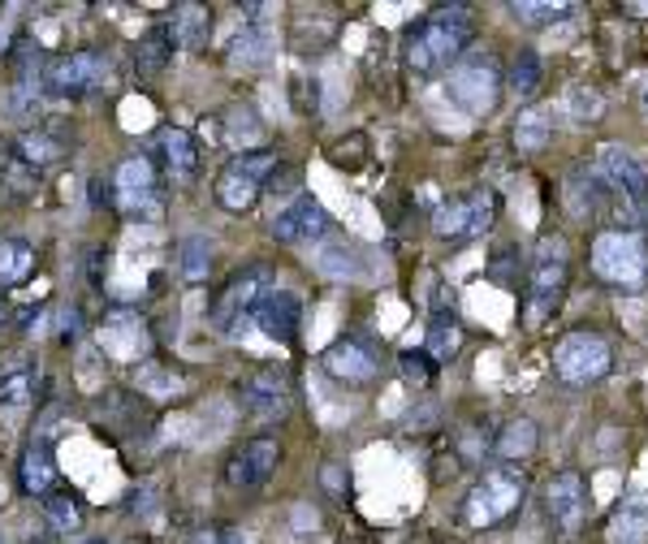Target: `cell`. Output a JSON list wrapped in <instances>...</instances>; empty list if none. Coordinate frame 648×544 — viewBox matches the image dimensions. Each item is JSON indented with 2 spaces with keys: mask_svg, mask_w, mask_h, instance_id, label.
Segmentation results:
<instances>
[{
  "mask_svg": "<svg viewBox=\"0 0 648 544\" xmlns=\"http://www.w3.org/2000/svg\"><path fill=\"white\" fill-rule=\"evenodd\" d=\"M281 462V446L273 437H255L247 446H238L225 462V484L230 489H264L273 480Z\"/></svg>",
  "mask_w": 648,
  "mask_h": 544,
  "instance_id": "obj_15",
  "label": "cell"
},
{
  "mask_svg": "<svg viewBox=\"0 0 648 544\" xmlns=\"http://www.w3.org/2000/svg\"><path fill=\"white\" fill-rule=\"evenodd\" d=\"M514 259H519V250H514V247H501L498 255H493V264H489V277H493L498 286H514V281H519V264H514Z\"/></svg>",
  "mask_w": 648,
  "mask_h": 544,
  "instance_id": "obj_40",
  "label": "cell"
},
{
  "mask_svg": "<svg viewBox=\"0 0 648 544\" xmlns=\"http://www.w3.org/2000/svg\"><path fill=\"white\" fill-rule=\"evenodd\" d=\"M35 397V372L31 367H13L0 376V406L13 410V406H26Z\"/></svg>",
  "mask_w": 648,
  "mask_h": 544,
  "instance_id": "obj_35",
  "label": "cell"
},
{
  "mask_svg": "<svg viewBox=\"0 0 648 544\" xmlns=\"http://www.w3.org/2000/svg\"><path fill=\"white\" fill-rule=\"evenodd\" d=\"M597 182L618 199V216H623V230H636L648 221V169L631 156L627 148L609 143L597 151Z\"/></svg>",
  "mask_w": 648,
  "mask_h": 544,
  "instance_id": "obj_4",
  "label": "cell"
},
{
  "mask_svg": "<svg viewBox=\"0 0 648 544\" xmlns=\"http://www.w3.org/2000/svg\"><path fill=\"white\" fill-rule=\"evenodd\" d=\"M251 320H255V329H259L264 338H273V342H281V346H290V342L299 338L302 302H299V295H290V290H268V295L255 302Z\"/></svg>",
  "mask_w": 648,
  "mask_h": 544,
  "instance_id": "obj_17",
  "label": "cell"
},
{
  "mask_svg": "<svg viewBox=\"0 0 648 544\" xmlns=\"http://www.w3.org/2000/svg\"><path fill=\"white\" fill-rule=\"evenodd\" d=\"M648 541V501H623L609 514V544H645Z\"/></svg>",
  "mask_w": 648,
  "mask_h": 544,
  "instance_id": "obj_24",
  "label": "cell"
},
{
  "mask_svg": "<svg viewBox=\"0 0 648 544\" xmlns=\"http://www.w3.org/2000/svg\"><path fill=\"white\" fill-rule=\"evenodd\" d=\"M230 61H234L238 70H264V65L273 61V31L259 26V22H247V26L234 35V44H230Z\"/></svg>",
  "mask_w": 648,
  "mask_h": 544,
  "instance_id": "obj_20",
  "label": "cell"
},
{
  "mask_svg": "<svg viewBox=\"0 0 648 544\" xmlns=\"http://www.w3.org/2000/svg\"><path fill=\"white\" fill-rule=\"evenodd\" d=\"M0 324H4V307H0Z\"/></svg>",
  "mask_w": 648,
  "mask_h": 544,
  "instance_id": "obj_44",
  "label": "cell"
},
{
  "mask_svg": "<svg viewBox=\"0 0 648 544\" xmlns=\"http://www.w3.org/2000/svg\"><path fill=\"white\" fill-rule=\"evenodd\" d=\"M208 273H212V243H208L203 234H187V238L178 243V277H182L187 286H203Z\"/></svg>",
  "mask_w": 648,
  "mask_h": 544,
  "instance_id": "obj_27",
  "label": "cell"
},
{
  "mask_svg": "<svg viewBox=\"0 0 648 544\" xmlns=\"http://www.w3.org/2000/svg\"><path fill=\"white\" fill-rule=\"evenodd\" d=\"M593 514V489L580 471H557L545 484V519L557 541H580Z\"/></svg>",
  "mask_w": 648,
  "mask_h": 544,
  "instance_id": "obj_9",
  "label": "cell"
},
{
  "mask_svg": "<svg viewBox=\"0 0 648 544\" xmlns=\"http://www.w3.org/2000/svg\"><path fill=\"white\" fill-rule=\"evenodd\" d=\"M329 230V212H325V203L311 195L295 199L286 212H277L273 216V225H268V234H273V243H281V247H299V243H311V238H320Z\"/></svg>",
  "mask_w": 648,
  "mask_h": 544,
  "instance_id": "obj_16",
  "label": "cell"
},
{
  "mask_svg": "<svg viewBox=\"0 0 648 544\" xmlns=\"http://www.w3.org/2000/svg\"><path fill=\"white\" fill-rule=\"evenodd\" d=\"M230 169L264 186V182H268V178L281 169V160H277V151H238V156L230 160Z\"/></svg>",
  "mask_w": 648,
  "mask_h": 544,
  "instance_id": "obj_36",
  "label": "cell"
},
{
  "mask_svg": "<svg viewBox=\"0 0 648 544\" xmlns=\"http://www.w3.org/2000/svg\"><path fill=\"white\" fill-rule=\"evenodd\" d=\"M18 484H22V493L31 497H49L56 489V454H52V441H31L26 446L22 467H18Z\"/></svg>",
  "mask_w": 648,
  "mask_h": 544,
  "instance_id": "obj_19",
  "label": "cell"
},
{
  "mask_svg": "<svg viewBox=\"0 0 648 544\" xmlns=\"http://www.w3.org/2000/svg\"><path fill=\"white\" fill-rule=\"evenodd\" d=\"M320 268H325L329 277H354V273H359V268H354V250H342V247L325 250V255H320Z\"/></svg>",
  "mask_w": 648,
  "mask_h": 544,
  "instance_id": "obj_41",
  "label": "cell"
},
{
  "mask_svg": "<svg viewBox=\"0 0 648 544\" xmlns=\"http://www.w3.org/2000/svg\"><path fill=\"white\" fill-rule=\"evenodd\" d=\"M160 148H164V173H169L173 182H195L200 156H195V143H191L187 130H164Z\"/></svg>",
  "mask_w": 648,
  "mask_h": 544,
  "instance_id": "obj_22",
  "label": "cell"
},
{
  "mask_svg": "<svg viewBox=\"0 0 648 544\" xmlns=\"http://www.w3.org/2000/svg\"><path fill=\"white\" fill-rule=\"evenodd\" d=\"M549 139H553V113L549 108L519 113V121H514V148L523 151V156H537V151L549 148Z\"/></svg>",
  "mask_w": 648,
  "mask_h": 544,
  "instance_id": "obj_26",
  "label": "cell"
},
{
  "mask_svg": "<svg viewBox=\"0 0 648 544\" xmlns=\"http://www.w3.org/2000/svg\"><path fill=\"white\" fill-rule=\"evenodd\" d=\"M541 83H545V65H541V56H537L532 49H523L514 61H510V70H506V87H501V92H510V96H519V99H537Z\"/></svg>",
  "mask_w": 648,
  "mask_h": 544,
  "instance_id": "obj_23",
  "label": "cell"
},
{
  "mask_svg": "<svg viewBox=\"0 0 648 544\" xmlns=\"http://www.w3.org/2000/svg\"><path fill=\"white\" fill-rule=\"evenodd\" d=\"M575 4L571 0H514L510 4V18L523 22V26H549L557 18H571Z\"/></svg>",
  "mask_w": 648,
  "mask_h": 544,
  "instance_id": "obj_33",
  "label": "cell"
},
{
  "mask_svg": "<svg viewBox=\"0 0 648 544\" xmlns=\"http://www.w3.org/2000/svg\"><path fill=\"white\" fill-rule=\"evenodd\" d=\"M627 18H648V4H623Z\"/></svg>",
  "mask_w": 648,
  "mask_h": 544,
  "instance_id": "obj_43",
  "label": "cell"
},
{
  "mask_svg": "<svg viewBox=\"0 0 648 544\" xmlns=\"http://www.w3.org/2000/svg\"><path fill=\"white\" fill-rule=\"evenodd\" d=\"M169 31H173L178 49L200 52V49H208V40H212V13H208L203 4H178Z\"/></svg>",
  "mask_w": 648,
  "mask_h": 544,
  "instance_id": "obj_21",
  "label": "cell"
},
{
  "mask_svg": "<svg viewBox=\"0 0 648 544\" xmlns=\"http://www.w3.org/2000/svg\"><path fill=\"white\" fill-rule=\"evenodd\" d=\"M498 212H501L498 191H489V186H471V191L454 195L449 203H442V207L433 212V234H437V238H449V243L480 238V234L493 230Z\"/></svg>",
  "mask_w": 648,
  "mask_h": 544,
  "instance_id": "obj_7",
  "label": "cell"
},
{
  "mask_svg": "<svg viewBox=\"0 0 648 544\" xmlns=\"http://www.w3.org/2000/svg\"><path fill=\"white\" fill-rule=\"evenodd\" d=\"M104 74H108V65L96 52H61V56H52L49 65H44L40 83L52 96H87V92L100 87Z\"/></svg>",
  "mask_w": 648,
  "mask_h": 544,
  "instance_id": "obj_12",
  "label": "cell"
},
{
  "mask_svg": "<svg viewBox=\"0 0 648 544\" xmlns=\"http://www.w3.org/2000/svg\"><path fill=\"white\" fill-rule=\"evenodd\" d=\"M230 121H234V126L225 130V139H230V143H243V151H247L251 139H259V117H255L251 108H238Z\"/></svg>",
  "mask_w": 648,
  "mask_h": 544,
  "instance_id": "obj_39",
  "label": "cell"
},
{
  "mask_svg": "<svg viewBox=\"0 0 648 544\" xmlns=\"http://www.w3.org/2000/svg\"><path fill=\"white\" fill-rule=\"evenodd\" d=\"M135 390L144 397H151V402H164V397L182 394L187 390V381L173 372V367H164V363H139L135 367Z\"/></svg>",
  "mask_w": 648,
  "mask_h": 544,
  "instance_id": "obj_30",
  "label": "cell"
},
{
  "mask_svg": "<svg viewBox=\"0 0 648 544\" xmlns=\"http://www.w3.org/2000/svg\"><path fill=\"white\" fill-rule=\"evenodd\" d=\"M178 52V40H173V31H169V22H160V26H151L148 35L139 40V52H135V70L139 74H160L164 65H169V56Z\"/></svg>",
  "mask_w": 648,
  "mask_h": 544,
  "instance_id": "obj_25",
  "label": "cell"
},
{
  "mask_svg": "<svg viewBox=\"0 0 648 544\" xmlns=\"http://www.w3.org/2000/svg\"><path fill=\"white\" fill-rule=\"evenodd\" d=\"M187 544H247V536L238 527H203Z\"/></svg>",
  "mask_w": 648,
  "mask_h": 544,
  "instance_id": "obj_42",
  "label": "cell"
},
{
  "mask_svg": "<svg viewBox=\"0 0 648 544\" xmlns=\"http://www.w3.org/2000/svg\"><path fill=\"white\" fill-rule=\"evenodd\" d=\"M61 139L56 135H49V130H22V139H18V156L13 160H22L31 173H40V169H49V164H56L61 160Z\"/></svg>",
  "mask_w": 648,
  "mask_h": 544,
  "instance_id": "obj_28",
  "label": "cell"
},
{
  "mask_svg": "<svg viewBox=\"0 0 648 544\" xmlns=\"http://www.w3.org/2000/svg\"><path fill=\"white\" fill-rule=\"evenodd\" d=\"M44 514H49V523L61 536H70V532L83 527V501L74 493H65V489H52V493L44 497Z\"/></svg>",
  "mask_w": 648,
  "mask_h": 544,
  "instance_id": "obj_34",
  "label": "cell"
},
{
  "mask_svg": "<svg viewBox=\"0 0 648 544\" xmlns=\"http://www.w3.org/2000/svg\"><path fill=\"white\" fill-rule=\"evenodd\" d=\"M83 544H104V541H83Z\"/></svg>",
  "mask_w": 648,
  "mask_h": 544,
  "instance_id": "obj_45",
  "label": "cell"
},
{
  "mask_svg": "<svg viewBox=\"0 0 648 544\" xmlns=\"http://www.w3.org/2000/svg\"><path fill=\"white\" fill-rule=\"evenodd\" d=\"M449 99L471 113V117H489L501 99V70L489 52L480 56H458L449 65Z\"/></svg>",
  "mask_w": 648,
  "mask_h": 544,
  "instance_id": "obj_8",
  "label": "cell"
},
{
  "mask_svg": "<svg viewBox=\"0 0 648 544\" xmlns=\"http://www.w3.org/2000/svg\"><path fill=\"white\" fill-rule=\"evenodd\" d=\"M320 367L333 381L363 390V385H372L381 376V350L372 346V342H363V338H342V342H333V346L325 350Z\"/></svg>",
  "mask_w": 648,
  "mask_h": 544,
  "instance_id": "obj_14",
  "label": "cell"
},
{
  "mask_svg": "<svg viewBox=\"0 0 648 544\" xmlns=\"http://www.w3.org/2000/svg\"><path fill=\"white\" fill-rule=\"evenodd\" d=\"M399 372L406 385H433V381H437V359H433L428 350H402Z\"/></svg>",
  "mask_w": 648,
  "mask_h": 544,
  "instance_id": "obj_37",
  "label": "cell"
},
{
  "mask_svg": "<svg viewBox=\"0 0 648 544\" xmlns=\"http://www.w3.org/2000/svg\"><path fill=\"white\" fill-rule=\"evenodd\" d=\"M113 203L130 216V221H156L164 212V195H160V173L148 156H126L117 164L113 178Z\"/></svg>",
  "mask_w": 648,
  "mask_h": 544,
  "instance_id": "obj_11",
  "label": "cell"
},
{
  "mask_svg": "<svg viewBox=\"0 0 648 544\" xmlns=\"http://www.w3.org/2000/svg\"><path fill=\"white\" fill-rule=\"evenodd\" d=\"M537 446H541V428H537V419H528V415L506 419L498 428V437H493V454L501 458V467L528 462V458L537 454Z\"/></svg>",
  "mask_w": 648,
  "mask_h": 544,
  "instance_id": "obj_18",
  "label": "cell"
},
{
  "mask_svg": "<svg viewBox=\"0 0 648 544\" xmlns=\"http://www.w3.org/2000/svg\"><path fill=\"white\" fill-rule=\"evenodd\" d=\"M593 273L605 286L636 290L648 281V238L640 230H601L593 238Z\"/></svg>",
  "mask_w": 648,
  "mask_h": 544,
  "instance_id": "obj_5",
  "label": "cell"
},
{
  "mask_svg": "<svg viewBox=\"0 0 648 544\" xmlns=\"http://www.w3.org/2000/svg\"><path fill=\"white\" fill-rule=\"evenodd\" d=\"M35 273V247L26 238H0V286H22Z\"/></svg>",
  "mask_w": 648,
  "mask_h": 544,
  "instance_id": "obj_31",
  "label": "cell"
},
{
  "mask_svg": "<svg viewBox=\"0 0 648 544\" xmlns=\"http://www.w3.org/2000/svg\"><path fill=\"white\" fill-rule=\"evenodd\" d=\"M614 372V350L597 329H575L553 346V376L571 390H588Z\"/></svg>",
  "mask_w": 648,
  "mask_h": 544,
  "instance_id": "obj_6",
  "label": "cell"
},
{
  "mask_svg": "<svg viewBox=\"0 0 648 544\" xmlns=\"http://www.w3.org/2000/svg\"><path fill=\"white\" fill-rule=\"evenodd\" d=\"M476 40V18L467 4H446V9H433L424 13L411 31H406V44H402V56L415 74H437L454 65L467 44Z\"/></svg>",
  "mask_w": 648,
  "mask_h": 544,
  "instance_id": "obj_1",
  "label": "cell"
},
{
  "mask_svg": "<svg viewBox=\"0 0 648 544\" xmlns=\"http://www.w3.org/2000/svg\"><path fill=\"white\" fill-rule=\"evenodd\" d=\"M329 160H333L338 169H359V164L372 160V148H368V139H363L359 130H350L347 139H338V143L329 148Z\"/></svg>",
  "mask_w": 648,
  "mask_h": 544,
  "instance_id": "obj_38",
  "label": "cell"
},
{
  "mask_svg": "<svg viewBox=\"0 0 648 544\" xmlns=\"http://www.w3.org/2000/svg\"><path fill=\"white\" fill-rule=\"evenodd\" d=\"M523 497H528V471L523 467H493L467 489L458 519L467 532H489V527H501L510 514H519Z\"/></svg>",
  "mask_w": 648,
  "mask_h": 544,
  "instance_id": "obj_2",
  "label": "cell"
},
{
  "mask_svg": "<svg viewBox=\"0 0 648 544\" xmlns=\"http://www.w3.org/2000/svg\"><path fill=\"white\" fill-rule=\"evenodd\" d=\"M273 290V268L268 264H247L243 273L230 277V286L216 295L212 302V324L225 333V338H238V329L251 320L255 302Z\"/></svg>",
  "mask_w": 648,
  "mask_h": 544,
  "instance_id": "obj_10",
  "label": "cell"
},
{
  "mask_svg": "<svg viewBox=\"0 0 648 544\" xmlns=\"http://www.w3.org/2000/svg\"><path fill=\"white\" fill-rule=\"evenodd\" d=\"M645 104H648V96H645Z\"/></svg>",
  "mask_w": 648,
  "mask_h": 544,
  "instance_id": "obj_46",
  "label": "cell"
},
{
  "mask_svg": "<svg viewBox=\"0 0 648 544\" xmlns=\"http://www.w3.org/2000/svg\"><path fill=\"white\" fill-rule=\"evenodd\" d=\"M571 286V247L562 234H545L537 243V255L528 264V298H523V320L528 329H541L549 316L562 307Z\"/></svg>",
  "mask_w": 648,
  "mask_h": 544,
  "instance_id": "obj_3",
  "label": "cell"
},
{
  "mask_svg": "<svg viewBox=\"0 0 648 544\" xmlns=\"http://www.w3.org/2000/svg\"><path fill=\"white\" fill-rule=\"evenodd\" d=\"M259 182H251L243 173H234L230 164L221 169V178H216V203L225 207V212H251L255 203H259Z\"/></svg>",
  "mask_w": 648,
  "mask_h": 544,
  "instance_id": "obj_29",
  "label": "cell"
},
{
  "mask_svg": "<svg viewBox=\"0 0 648 544\" xmlns=\"http://www.w3.org/2000/svg\"><path fill=\"white\" fill-rule=\"evenodd\" d=\"M463 350V324L454 311H433V324H428V354L437 363H446Z\"/></svg>",
  "mask_w": 648,
  "mask_h": 544,
  "instance_id": "obj_32",
  "label": "cell"
},
{
  "mask_svg": "<svg viewBox=\"0 0 648 544\" xmlns=\"http://www.w3.org/2000/svg\"><path fill=\"white\" fill-rule=\"evenodd\" d=\"M238 397H243V406H247L251 415L277 419V415L290 410V397H295V390H290V372L264 363V367H255V372H247V376L238 381Z\"/></svg>",
  "mask_w": 648,
  "mask_h": 544,
  "instance_id": "obj_13",
  "label": "cell"
}]
</instances>
